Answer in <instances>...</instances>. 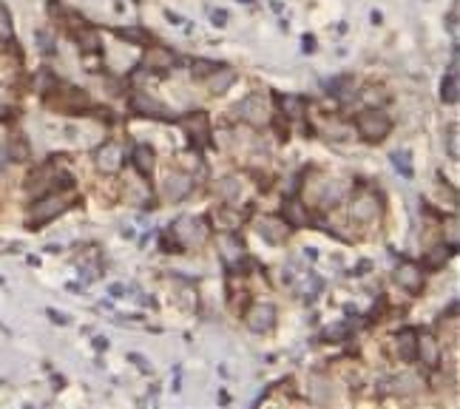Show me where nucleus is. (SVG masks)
Returning <instances> with one entry per match:
<instances>
[{"label": "nucleus", "mask_w": 460, "mask_h": 409, "mask_svg": "<svg viewBox=\"0 0 460 409\" xmlns=\"http://www.w3.org/2000/svg\"><path fill=\"white\" fill-rule=\"evenodd\" d=\"M134 168H137L142 176H151V171H154V148L151 145L134 148Z\"/></svg>", "instance_id": "obj_19"}, {"label": "nucleus", "mask_w": 460, "mask_h": 409, "mask_svg": "<svg viewBox=\"0 0 460 409\" xmlns=\"http://www.w3.org/2000/svg\"><path fill=\"white\" fill-rule=\"evenodd\" d=\"M125 162V148L120 143H105L100 151H97V168L102 174H117Z\"/></svg>", "instance_id": "obj_8"}, {"label": "nucleus", "mask_w": 460, "mask_h": 409, "mask_svg": "<svg viewBox=\"0 0 460 409\" xmlns=\"http://www.w3.org/2000/svg\"><path fill=\"white\" fill-rule=\"evenodd\" d=\"M327 174H321V171H310V182L304 185V199H307V208L310 205H321V197H324V190H327Z\"/></svg>", "instance_id": "obj_14"}, {"label": "nucleus", "mask_w": 460, "mask_h": 409, "mask_svg": "<svg viewBox=\"0 0 460 409\" xmlns=\"http://www.w3.org/2000/svg\"><path fill=\"white\" fill-rule=\"evenodd\" d=\"M236 111H239V117H241V120L250 122V125H256V128H261V125H267V122H270L267 97H264V94H248L245 100H241V102L236 105Z\"/></svg>", "instance_id": "obj_4"}, {"label": "nucleus", "mask_w": 460, "mask_h": 409, "mask_svg": "<svg viewBox=\"0 0 460 409\" xmlns=\"http://www.w3.org/2000/svg\"><path fill=\"white\" fill-rule=\"evenodd\" d=\"M222 259H225V264L230 267V270H236L239 264H241V259H245V244H241L233 233H228L225 239H222Z\"/></svg>", "instance_id": "obj_16"}, {"label": "nucleus", "mask_w": 460, "mask_h": 409, "mask_svg": "<svg viewBox=\"0 0 460 409\" xmlns=\"http://www.w3.org/2000/svg\"><path fill=\"white\" fill-rule=\"evenodd\" d=\"M171 233L179 242V248H194V244H202L205 236H208L202 222L194 219V216H182V219H176V225H171Z\"/></svg>", "instance_id": "obj_5"}, {"label": "nucleus", "mask_w": 460, "mask_h": 409, "mask_svg": "<svg viewBox=\"0 0 460 409\" xmlns=\"http://www.w3.org/2000/svg\"><path fill=\"white\" fill-rule=\"evenodd\" d=\"M216 194H219L225 202H230V205H233V202H239V199H241V182H239V179H233V176H230V179H222L219 185H216Z\"/></svg>", "instance_id": "obj_23"}, {"label": "nucleus", "mask_w": 460, "mask_h": 409, "mask_svg": "<svg viewBox=\"0 0 460 409\" xmlns=\"http://www.w3.org/2000/svg\"><path fill=\"white\" fill-rule=\"evenodd\" d=\"M449 256H452V248H446V244H438V248H432V251L423 256V267H426V270H441V267H446Z\"/></svg>", "instance_id": "obj_22"}, {"label": "nucleus", "mask_w": 460, "mask_h": 409, "mask_svg": "<svg viewBox=\"0 0 460 409\" xmlns=\"http://www.w3.org/2000/svg\"><path fill=\"white\" fill-rule=\"evenodd\" d=\"M356 128H358V134L364 136L367 143H381L384 136L392 131V120H389L387 111H381V108H369V111L358 114Z\"/></svg>", "instance_id": "obj_2"}, {"label": "nucleus", "mask_w": 460, "mask_h": 409, "mask_svg": "<svg viewBox=\"0 0 460 409\" xmlns=\"http://www.w3.org/2000/svg\"><path fill=\"white\" fill-rule=\"evenodd\" d=\"M395 282H398L401 290L418 296V293L423 290V267H418V264H412V262L401 264L398 273H395Z\"/></svg>", "instance_id": "obj_9"}, {"label": "nucleus", "mask_w": 460, "mask_h": 409, "mask_svg": "<svg viewBox=\"0 0 460 409\" xmlns=\"http://www.w3.org/2000/svg\"><path fill=\"white\" fill-rule=\"evenodd\" d=\"M182 125H185V131H187V134L194 136V140H196V136H199V140H205V136H208V117H205L202 111L187 114V117L182 120Z\"/></svg>", "instance_id": "obj_21"}, {"label": "nucleus", "mask_w": 460, "mask_h": 409, "mask_svg": "<svg viewBox=\"0 0 460 409\" xmlns=\"http://www.w3.org/2000/svg\"><path fill=\"white\" fill-rule=\"evenodd\" d=\"M415 358H421L423 364L435 367L438 358H441V347L432 336H418V344H415Z\"/></svg>", "instance_id": "obj_15"}, {"label": "nucleus", "mask_w": 460, "mask_h": 409, "mask_svg": "<svg viewBox=\"0 0 460 409\" xmlns=\"http://www.w3.org/2000/svg\"><path fill=\"white\" fill-rule=\"evenodd\" d=\"M395 168H401L407 176H412V168H410V162H407V156H401V154H395Z\"/></svg>", "instance_id": "obj_28"}, {"label": "nucleus", "mask_w": 460, "mask_h": 409, "mask_svg": "<svg viewBox=\"0 0 460 409\" xmlns=\"http://www.w3.org/2000/svg\"><path fill=\"white\" fill-rule=\"evenodd\" d=\"M145 63H148L151 69H156V71H165V69L174 66V54H171L168 48H162V46H151Z\"/></svg>", "instance_id": "obj_20"}, {"label": "nucleus", "mask_w": 460, "mask_h": 409, "mask_svg": "<svg viewBox=\"0 0 460 409\" xmlns=\"http://www.w3.org/2000/svg\"><path fill=\"white\" fill-rule=\"evenodd\" d=\"M381 197L375 194L369 188H361V194L349 202V219L356 225H369V222H378V216H381Z\"/></svg>", "instance_id": "obj_3"}, {"label": "nucleus", "mask_w": 460, "mask_h": 409, "mask_svg": "<svg viewBox=\"0 0 460 409\" xmlns=\"http://www.w3.org/2000/svg\"><path fill=\"white\" fill-rule=\"evenodd\" d=\"M68 202H71V197H66V194H46V197H40L32 205L29 216H26V225H29V228H40V225H46L51 219H57V216L68 208Z\"/></svg>", "instance_id": "obj_1"}, {"label": "nucleus", "mask_w": 460, "mask_h": 409, "mask_svg": "<svg viewBox=\"0 0 460 409\" xmlns=\"http://www.w3.org/2000/svg\"><path fill=\"white\" fill-rule=\"evenodd\" d=\"M191 190H194V176L185 174V171L168 174L165 182H162V194H165V199H171V202L185 199L187 194H191Z\"/></svg>", "instance_id": "obj_7"}, {"label": "nucleus", "mask_w": 460, "mask_h": 409, "mask_svg": "<svg viewBox=\"0 0 460 409\" xmlns=\"http://www.w3.org/2000/svg\"><path fill=\"white\" fill-rule=\"evenodd\" d=\"M12 37V23H9V12L0 6V40H9Z\"/></svg>", "instance_id": "obj_26"}, {"label": "nucleus", "mask_w": 460, "mask_h": 409, "mask_svg": "<svg viewBox=\"0 0 460 409\" xmlns=\"http://www.w3.org/2000/svg\"><path fill=\"white\" fill-rule=\"evenodd\" d=\"M245 324L250 327L253 333H267L270 327L276 324V307L264 305V302H256V305L245 307Z\"/></svg>", "instance_id": "obj_6"}, {"label": "nucleus", "mask_w": 460, "mask_h": 409, "mask_svg": "<svg viewBox=\"0 0 460 409\" xmlns=\"http://www.w3.org/2000/svg\"><path fill=\"white\" fill-rule=\"evenodd\" d=\"M415 344H418V333L415 330H401L395 338H392V356L403 364L415 361Z\"/></svg>", "instance_id": "obj_11"}, {"label": "nucleus", "mask_w": 460, "mask_h": 409, "mask_svg": "<svg viewBox=\"0 0 460 409\" xmlns=\"http://www.w3.org/2000/svg\"><path fill=\"white\" fill-rule=\"evenodd\" d=\"M449 156L457 162L460 159V140H457V125L449 128Z\"/></svg>", "instance_id": "obj_25"}, {"label": "nucleus", "mask_w": 460, "mask_h": 409, "mask_svg": "<svg viewBox=\"0 0 460 409\" xmlns=\"http://www.w3.org/2000/svg\"><path fill=\"white\" fill-rule=\"evenodd\" d=\"M213 225H216V230H225V233H236L239 228H241V213L236 210V208H216L213 210Z\"/></svg>", "instance_id": "obj_12"}, {"label": "nucleus", "mask_w": 460, "mask_h": 409, "mask_svg": "<svg viewBox=\"0 0 460 409\" xmlns=\"http://www.w3.org/2000/svg\"><path fill=\"white\" fill-rule=\"evenodd\" d=\"M284 222L290 225V228H307L310 225V210H307V205L304 202H287L284 205Z\"/></svg>", "instance_id": "obj_17"}, {"label": "nucleus", "mask_w": 460, "mask_h": 409, "mask_svg": "<svg viewBox=\"0 0 460 409\" xmlns=\"http://www.w3.org/2000/svg\"><path fill=\"white\" fill-rule=\"evenodd\" d=\"M216 69V63H205V60H199V63H194V77H208V74H213Z\"/></svg>", "instance_id": "obj_27"}, {"label": "nucleus", "mask_w": 460, "mask_h": 409, "mask_svg": "<svg viewBox=\"0 0 460 409\" xmlns=\"http://www.w3.org/2000/svg\"><path fill=\"white\" fill-rule=\"evenodd\" d=\"M210 80H208V89L213 91V94H225L233 83H236V71L233 69H216L213 74H208Z\"/></svg>", "instance_id": "obj_18"}, {"label": "nucleus", "mask_w": 460, "mask_h": 409, "mask_svg": "<svg viewBox=\"0 0 460 409\" xmlns=\"http://www.w3.org/2000/svg\"><path fill=\"white\" fill-rule=\"evenodd\" d=\"M131 111L140 114V117H162V114H165V105L156 102L148 94H142V91H137L131 97Z\"/></svg>", "instance_id": "obj_13"}, {"label": "nucleus", "mask_w": 460, "mask_h": 409, "mask_svg": "<svg viewBox=\"0 0 460 409\" xmlns=\"http://www.w3.org/2000/svg\"><path fill=\"white\" fill-rule=\"evenodd\" d=\"M441 97H443V102H457V71H449V77L443 80Z\"/></svg>", "instance_id": "obj_24"}, {"label": "nucleus", "mask_w": 460, "mask_h": 409, "mask_svg": "<svg viewBox=\"0 0 460 409\" xmlns=\"http://www.w3.org/2000/svg\"><path fill=\"white\" fill-rule=\"evenodd\" d=\"M259 236L270 244H284L290 236V225L279 216H264V219H259Z\"/></svg>", "instance_id": "obj_10"}]
</instances>
